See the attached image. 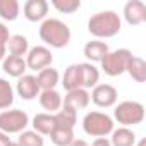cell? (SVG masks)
I'll use <instances>...</instances> for the list:
<instances>
[{"label":"cell","instance_id":"obj_1","mask_svg":"<svg viewBox=\"0 0 146 146\" xmlns=\"http://www.w3.org/2000/svg\"><path fill=\"white\" fill-rule=\"evenodd\" d=\"M120 28H122L120 17L112 11L98 12L88 23V31L96 38H112L120 33Z\"/></svg>","mask_w":146,"mask_h":146},{"label":"cell","instance_id":"obj_22","mask_svg":"<svg viewBox=\"0 0 146 146\" xmlns=\"http://www.w3.org/2000/svg\"><path fill=\"white\" fill-rule=\"evenodd\" d=\"M50 139L55 146H69L74 141V129L53 127V131L50 132Z\"/></svg>","mask_w":146,"mask_h":146},{"label":"cell","instance_id":"obj_20","mask_svg":"<svg viewBox=\"0 0 146 146\" xmlns=\"http://www.w3.org/2000/svg\"><path fill=\"white\" fill-rule=\"evenodd\" d=\"M134 143H136V134L127 127H120L113 131L112 141H110V144L113 146H134Z\"/></svg>","mask_w":146,"mask_h":146},{"label":"cell","instance_id":"obj_31","mask_svg":"<svg viewBox=\"0 0 146 146\" xmlns=\"http://www.w3.org/2000/svg\"><path fill=\"white\" fill-rule=\"evenodd\" d=\"M9 144H11V137L0 131V146H9Z\"/></svg>","mask_w":146,"mask_h":146},{"label":"cell","instance_id":"obj_12","mask_svg":"<svg viewBox=\"0 0 146 146\" xmlns=\"http://www.w3.org/2000/svg\"><path fill=\"white\" fill-rule=\"evenodd\" d=\"M17 93L23 100H35L40 95V86L35 76H23L17 83Z\"/></svg>","mask_w":146,"mask_h":146},{"label":"cell","instance_id":"obj_4","mask_svg":"<svg viewBox=\"0 0 146 146\" xmlns=\"http://www.w3.org/2000/svg\"><path fill=\"white\" fill-rule=\"evenodd\" d=\"M132 58V53L127 50V48H120V50H115V52H108L105 55V58L102 60V69L105 70V74L115 78V76H120L125 72L127 69V64L129 60Z\"/></svg>","mask_w":146,"mask_h":146},{"label":"cell","instance_id":"obj_7","mask_svg":"<svg viewBox=\"0 0 146 146\" xmlns=\"http://www.w3.org/2000/svg\"><path fill=\"white\" fill-rule=\"evenodd\" d=\"M53 55L48 48L45 46H35L29 50L28 53V60H26V67L33 69V70H43L46 67L52 65Z\"/></svg>","mask_w":146,"mask_h":146},{"label":"cell","instance_id":"obj_34","mask_svg":"<svg viewBox=\"0 0 146 146\" xmlns=\"http://www.w3.org/2000/svg\"><path fill=\"white\" fill-rule=\"evenodd\" d=\"M137 146H146V139H141V141L137 143Z\"/></svg>","mask_w":146,"mask_h":146},{"label":"cell","instance_id":"obj_25","mask_svg":"<svg viewBox=\"0 0 146 146\" xmlns=\"http://www.w3.org/2000/svg\"><path fill=\"white\" fill-rule=\"evenodd\" d=\"M7 45H9V52L12 57H21V55H26V52H28V40L23 35L11 36Z\"/></svg>","mask_w":146,"mask_h":146},{"label":"cell","instance_id":"obj_9","mask_svg":"<svg viewBox=\"0 0 146 146\" xmlns=\"http://www.w3.org/2000/svg\"><path fill=\"white\" fill-rule=\"evenodd\" d=\"M124 17L127 24L131 26H139L146 21V5L141 0H131L124 7Z\"/></svg>","mask_w":146,"mask_h":146},{"label":"cell","instance_id":"obj_17","mask_svg":"<svg viewBox=\"0 0 146 146\" xmlns=\"http://www.w3.org/2000/svg\"><path fill=\"white\" fill-rule=\"evenodd\" d=\"M40 103L45 110H48L50 113L53 112H58L60 107H62V98L60 95L55 91V90H46V91H41L40 93Z\"/></svg>","mask_w":146,"mask_h":146},{"label":"cell","instance_id":"obj_23","mask_svg":"<svg viewBox=\"0 0 146 146\" xmlns=\"http://www.w3.org/2000/svg\"><path fill=\"white\" fill-rule=\"evenodd\" d=\"M19 16L17 0H0V17L5 21H16Z\"/></svg>","mask_w":146,"mask_h":146},{"label":"cell","instance_id":"obj_14","mask_svg":"<svg viewBox=\"0 0 146 146\" xmlns=\"http://www.w3.org/2000/svg\"><path fill=\"white\" fill-rule=\"evenodd\" d=\"M36 83H38L41 91L53 90L57 86V83H58V70L53 69V67H46V69L40 70V74L36 78Z\"/></svg>","mask_w":146,"mask_h":146},{"label":"cell","instance_id":"obj_8","mask_svg":"<svg viewBox=\"0 0 146 146\" xmlns=\"http://www.w3.org/2000/svg\"><path fill=\"white\" fill-rule=\"evenodd\" d=\"M91 100L96 107L108 108L117 102V90L112 84H98L91 93Z\"/></svg>","mask_w":146,"mask_h":146},{"label":"cell","instance_id":"obj_21","mask_svg":"<svg viewBox=\"0 0 146 146\" xmlns=\"http://www.w3.org/2000/svg\"><path fill=\"white\" fill-rule=\"evenodd\" d=\"M53 117H55V127L74 129L76 120H78V112L69 110V108H64V110H58Z\"/></svg>","mask_w":146,"mask_h":146},{"label":"cell","instance_id":"obj_24","mask_svg":"<svg viewBox=\"0 0 146 146\" xmlns=\"http://www.w3.org/2000/svg\"><path fill=\"white\" fill-rule=\"evenodd\" d=\"M64 88L67 91H72V90H79L81 88V81H79V69L78 65H70L67 67L65 74H64V81H62Z\"/></svg>","mask_w":146,"mask_h":146},{"label":"cell","instance_id":"obj_33","mask_svg":"<svg viewBox=\"0 0 146 146\" xmlns=\"http://www.w3.org/2000/svg\"><path fill=\"white\" fill-rule=\"evenodd\" d=\"M4 55H5V45H2V43H0V60L4 58Z\"/></svg>","mask_w":146,"mask_h":146},{"label":"cell","instance_id":"obj_3","mask_svg":"<svg viewBox=\"0 0 146 146\" xmlns=\"http://www.w3.org/2000/svg\"><path fill=\"white\" fill-rule=\"evenodd\" d=\"M83 129L88 136L93 137H105L113 131V120L102 112H90L83 120Z\"/></svg>","mask_w":146,"mask_h":146},{"label":"cell","instance_id":"obj_6","mask_svg":"<svg viewBox=\"0 0 146 146\" xmlns=\"http://www.w3.org/2000/svg\"><path fill=\"white\" fill-rule=\"evenodd\" d=\"M29 124L28 113L23 110H5L0 113V131L5 134L21 132Z\"/></svg>","mask_w":146,"mask_h":146},{"label":"cell","instance_id":"obj_2","mask_svg":"<svg viewBox=\"0 0 146 146\" xmlns=\"http://www.w3.org/2000/svg\"><path fill=\"white\" fill-rule=\"evenodd\" d=\"M40 38L53 48H64L70 41V29L58 19H46L40 28Z\"/></svg>","mask_w":146,"mask_h":146},{"label":"cell","instance_id":"obj_16","mask_svg":"<svg viewBox=\"0 0 146 146\" xmlns=\"http://www.w3.org/2000/svg\"><path fill=\"white\" fill-rule=\"evenodd\" d=\"M125 72H129V76L136 81V83H144L146 81V62L141 57H134L129 60Z\"/></svg>","mask_w":146,"mask_h":146},{"label":"cell","instance_id":"obj_29","mask_svg":"<svg viewBox=\"0 0 146 146\" xmlns=\"http://www.w3.org/2000/svg\"><path fill=\"white\" fill-rule=\"evenodd\" d=\"M9 29L4 26V24H0V43L2 45H7V41H9Z\"/></svg>","mask_w":146,"mask_h":146},{"label":"cell","instance_id":"obj_27","mask_svg":"<svg viewBox=\"0 0 146 146\" xmlns=\"http://www.w3.org/2000/svg\"><path fill=\"white\" fill-rule=\"evenodd\" d=\"M19 146H45L43 137L35 131H24L19 136Z\"/></svg>","mask_w":146,"mask_h":146},{"label":"cell","instance_id":"obj_13","mask_svg":"<svg viewBox=\"0 0 146 146\" xmlns=\"http://www.w3.org/2000/svg\"><path fill=\"white\" fill-rule=\"evenodd\" d=\"M79 69V81H81V88H95L98 79H100V72L95 65L91 64H78Z\"/></svg>","mask_w":146,"mask_h":146},{"label":"cell","instance_id":"obj_19","mask_svg":"<svg viewBox=\"0 0 146 146\" xmlns=\"http://www.w3.org/2000/svg\"><path fill=\"white\" fill-rule=\"evenodd\" d=\"M4 70L12 78H21L26 72V62L23 60V57H12L9 55L4 60Z\"/></svg>","mask_w":146,"mask_h":146},{"label":"cell","instance_id":"obj_18","mask_svg":"<svg viewBox=\"0 0 146 146\" xmlns=\"http://www.w3.org/2000/svg\"><path fill=\"white\" fill-rule=\"evenodd\" d=\"M33 127H35V132H38L40 136L50 134L55 127V117L52 113H38L33 119Z\"/></svg>","mask_w":146,"mask_h":146},{"label":"cell","instance_id":"obj_28","mask_svg":"<svg viewBox=\"0 0 146 146\" xmlns=\"http://www.w3.org/2000/svg\"><path fill=\"white\" fill-rule=\"evenodd\" d=\"M52 5H53L58 12L72 14V12H76V11L81 7V2H79V0H53Z\"/></svg>","mask_w":146,"mask_h":146},{"label":"cell","instance_id":"obj_11","mask_svg":"<svg viewBox=\"0 0 146 146\" xmlns=\"http://www.w3.org/2000/svg\"><path fill=\"white\" fill-rule=\"evenodd\" d=\"M48 14V4L45 0H28L24 4V16L28 21H41Z\"/></svg>","mask_w":146,"mask_h":146},{"label":"cell","instance_id":"obj_26","mask_svg":"<svg viewBox=\"0 0 146 146\" xmlns=\"http://www.w3.org/2000/svg\"><path fill=\"white\" fill-rule=\"evenodd\" d=\"M14 103V91L9 81L0 78V110H5Z\"/></svg>","mask_w":146,"mask_h":146},{"label":"cell","instance_id":"obj_32","mask_svg":"<svg viewBox=\"0 0 146 146\" xmlns=\"http://www.w3.org/2000/svg\"><path fill=\"white\" fill-rule=\"evenodd\" d=\"M69 146H90V144H88L84 139H74V141H72Z\"/></svg>","mask_w":146,"mask_h":146},{"label":"cell","instance_id":"obj_10","mask_svg":"<svg viewBox=\"0 0 146 146\" xmlns=\"http://www.w3.org/2000/svg\"><path fill=\"white\" fill-rule=\"evenodd\" d=\"M88 105H90V93L86 90H83V88L67 91V95L64 98V108L74 110V112L84 110Z\"/></svg>","mask_w":146,"mask_h":146},{"label":"cell","instance_id":"obj_30","mask_svg":"<svg viewBox=\"0 0 146 146\" xmlns=\"http://www.w3.org/2000/svg\"><path fill=\"white\" fill-rule=\"evenodd\" d=\"M91 146H112V144H110V141L107 137H96Z\"/></svg>","mask_w":146,"mask_h":146},{"label":"cell","instance_id":"obj_35","mask_svg":"<svg viewBox=\"0 0 146 146\" xmlns=\"http://www.w3.org/2000/svg\"><path fill=\"white\" fill-rule=\"evenodd\" d=\"M9 146H19V144H17V143H11Z\"/></svg>","mask_w":146,"mask_h":146},{"label":"cell","instance_id":"obj_15","mask_svg":"<svg viewBox=\"0 0 146 146\" xmlns=\"http://www.w3.org/2000/svg\"><path fill=\"white\" fill-rule=\"evenodd\" d=\"M108 53V45L103 41H88L84 45V57L93 62H102Z\"/></svg>","mask_w":146,"mask_h":146},{"label":"cell","instance_id":"obj_5","mask_svg":"<svg viewBox=\"0 0 146 146\" xmlns=\"http://www.w3.org/2000/svg\"><path fill=\"white\" fill-rule=\"evenodd\" d=\"M113 115L122 125H136L144 120V107L137 102H122L115 108Z\"/></svg>","mask_w":146,"mask_h":146}]
</instances>
